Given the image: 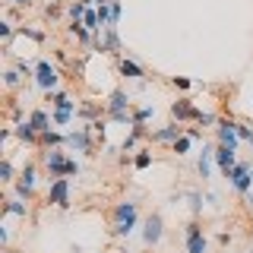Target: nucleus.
I'll return each mask as SVG.
<instances>
[{
	"instance_id": "22",
	"label": "nucleus",
	"mask_w": 253,
	"mask_h": 253,
	"mask_svg": "<svg viewBox=\"0 0 253 253\" xmlns=\"http://www.w3.org/2000/svg\"><path fill=\"white\" fill-rule=\"evenodd\" d=\"M187 149H190V136H181V139L174 143V152H177V155H184Z\"/></svg>"
},
{
	"instance_id": "25",
	"label": "nucleus",
	"mask_w": 253,
	"mask_h": 253,
	"mask_svg": "<svg viewBox=\"0 0 253 253\" xmlns=\"http://www.w3.org/2000/svg\"><path fill=\"white\" fill-rule=\"evenodd\" d=\"M174 85H177V89H190V79H187V76H177Z\"/></svg>"
},
{
	"instance_id": "19",
	"label": "nucleus",
	"mask_w": 253,
	"mask_h": 253,
	"mask_svg": "<svg viewBox=\"0 0 253 253\" xmlns=\"http://www.w3.org/2000/svg\"><path fill=\"white\" fill-rule=\"evenodd\" d=\"M133 165H136L139 171H143V168H149V165H152V155H149V152H139V155L133 158Z\"/></svg>"
},
{
	"instance_id": "12",
	"label": "nucleus",
	"mask_w": 253,
	"mask_h": 253,
	"mask_svg": "<svg viewBox=\"0 0 253 253\" xmlns=\"http://www.w3.org/2000/svg\"><path fill=\"white\" fill-rule=\"evenodd\" d=\"M215 158H218V165H222L225 174H228V171L237 165V162H234V149H228V146H218V149H215Z\"/></svg>"
},
{
	"instance_id": "20",
	"label": "nucleus",
	"mask_w": 253,
	"mask_h": 253,
	"mask_svg": "<svg viewBox=\"0 0 253 253\" xmlns=\"http://www.w3.org/2000/svg\"><path fill=\"white\" fill-rule=\"evenodd\" d=\"M6 212H13V215H25V206L19 203V199H10V203H6Z\"/></svg>"
},
{
	"instance_id": "5",
	"label": "nucleus",
	"mask_w": 253,
	"mask_h": 253,
	"mask_svg": "<svg viewBox=\"0 0 253 253\" xmlns=\"http://www.w3.org/2000/svg\"><path fill=\"white\" fill-rule=\"evenodd\" d=\"M171 114L177 117V124H181V121H199V124H203V117H206V114H199V111L193 108L190 102H174V108H171Z\"/></svg>"
},
{
	"instance_id": "10",
	"label": "nucleus",
	"mask_w": 253,
	"mask_h": 253,
	"mask_svg": "<svg viewBox=\"0 0 253 253\" xmlns=\"http://www.w3.org/2000/svg\"><path fill=\"white\" fill-rule=\"evenodd\" d=\"M218 139H222V146L234 149V146H237V124L222 121V124H218Z\"/></svg>"
},
{
	"instance_id": "2",
	"label": "nucleus",
	"mask_w": 253,
	"mask_h": 253,
	"mask_svg": "<svg viewBox=\"0 0 253 253\" xmlns=\"http://www.w3.org/2000/svg\"><path fill=\"white\" fill-rule=\"evenodd\" d=\"M44 162H48V168L54 171L57 177H63V174H76V171H79V165H76V162H66L63 152H48V155H44Z\"/></svg>"
},
{
	"instance_id": "15",
	"label": "nucleus",
	"mask_w": 253,
	"mask_h": 253,
	"mask_svg": "<svg viewBox=\"0 0 253 253\" xmlns=\"http://www.w3.org/2000/svg\"><path fill=\"white\" fill-rule=\"evenodd\" d=\"M121 73H124L126 79H139V76H143V66H139V63H133V61H126V57H124V61H121Z\"/></svg>"
},
{
	"instance_id": "27",
	"label": "nucleus",
	"mask_w": 253,
	"mask_h": 253,
	"mask_svg": "<svg viewBox=\"0 0 253 253\" xmlns=\"http://www.w3.org/2000/svg\"><path fill=\"white\" fill-rule=\"evenodd\" d=\"M16 83H19V73L10 70V73H6V85H16Z\"/></svg>"
},
{
	"instance_id": "26",
	"label": "nucleus",
	"mask_w": 253,
	"mask_h": 253,
	"mask_svg": "<svg viewBox=\"0 0 253 253\" xmlns=\"http://www.w3.org/2000/svg\"><path fill=\"white\" fill-rule=\"evenodd\" d=\"M54 121H57V124H70V114H66V111H57Z\"/></svg>"
},
{
	"instance_id": "13",
	"label": "nucleus",
	"mask_w": 253,
	"mask_h": 253,
	"mask_svg": "<svg viewBox=\"0 0 253 253\" xmlns=\"http://www.w3.org/2000/svg\"><path fill=\"white\" fill-rule=\"evenodd\" d=\"M66 146H73V149H79V152H89V133L85 130L70 133V136H66Z\"/></svg>"
},
{
	"instance_id": "7",
	"label": "nucleus",
	"mask_w": 253,
	"mask_h": 253,
	"mask_svg": "<svg viewBox=\"0 0 253 253\" xmlns=\"http://www.w3.org/2000/svg\"><path fill=\"white\" fill-rule=\"evenodd\" d=\"M111 117H114V121H126V111H130V98L124 95V92H114V95H111Z\"/></svg>"
},
{
	"instance_id": "21",
	"label": "nucleus",
	"mask_w": 253,
	"mask_h": 253,
	"mask_svg": "<svg viewBox=\"0 0 253 253\" xmlns=\"http://www.w3.org/2000/svg\"><path fill=\"white\" fill-rule=\"evenodd\" d=\"M19 136H22V139H35V126H32V124H19Z\"/></svg>"
},
{
	"instance_id": "6",
	"label": "nucleus",
	"mask_w": 253,
	"mask_h": 253,
	"mask_svg": "<svg viewBox=\"0 0 253 253\" xmlns=\"http://www.w3.org/2000/svg\"><path fill=\"white\" fill-rule=\"evenodd\" d=\"M228 177H231V184H234L241 193H247L250 190V184H253V177H250V168H244V165H234V168L228 171Z\"/></svg>"
},
{
	"instance_id": "18",
	"label": "nucleus",
	"mask_w": 253,
	"mask_h": 253,
	"mask_svg": "<svg viewBox=\"0 0 253 253\" xmlns=\"http://www.w3.org/2000/svg\"><path fill=\"white\" fill-rule=\"evenodd\" d=\"M209 162H212V152L203 149V155H199V174L203 177H209Z\"/></svg>"
},
{
	"instance_id": "3",
	"label": "nucleus",
	"mask_w": 253,
	"mask_h": 253,
	"mask_svg": "<svg viewBox=\"0 0 253 253\" xmlns=\"http://www.w3.org/2000/svg\"><path fill=\"white\" fill-rule=\"evenodd\" d=\"M35 83H38V89H44V92H51L57 85V70L51 66L48 61H42L35 66Z\"/></svg>"
},
{
	"instance_id": "29",
	"label": "nucleus",
	"mask_w": 253,
	"mask_h": 253,
	"mask_svg": "<svg viewBox=\"0 0 253 253\" xmlns=\"http://www.w3.org/2000/svg\"><path fill=\"white\" fill-rule=\"evenodd\" d=\"M13 3H19V6H29V3H32V0H13Z\"/></svg>"
},
{
	"instance_id": "23",
	"label": "nucleus",
	"mask_w": 253,
	"mask_h": 253,
	"mask_svg": "<svg viewBox=\"0 0 253 253\" xmlns=\"http://www.w3.org/2000/svg\"><path fill=\"white\" fill-rule=\"evenodd\" d=\"M0 174H3V181H10V177H13V165L3 162V165H0Z\"/></svg>"
},
{
	"instance_id": "9",
	"label": "nucleus",
	"mask_w": 253,
	"mask_h": 253,
	"mask_svg": "<svg viewBox=\"0 0 253 253\" xmlns=\"http://www.w3.org/2000/svg\"><path fill=\"white\" fill-rule=\"evenodd\" d=\"M143 241L146 244H158V241H162V215H149L146 231H143Z\"/></svg>"
},
{
	"instance_id": "24",
	"label": "nucleus",
	"mask_w": 253,
	"mask_h": 253,
	"mask_svg": "<svg viewBox=\"0 0 253 253\" xmlns=\"http://www.w3.org/2000/svg\"><path fill=\"white\" fill-rule=\"evenodd\" d=\"M44 139H48V143H54V146H57V143H63V136H61V133H51V130L44 133Z\"/></svg>"
},
{
	"instance_id": "4",
	"label": "nucleus",
	"mask_w": 253,
	"mask_h": 253,
	"mask_svg": "<svg viewBox=\"0 0 253 253\" xmlns=\"http://www.w3.org/2000/svg\"><path fill=\"white\" fill-rule=\"evenodd\" d=\"M48 199L54 206H70V184H66V177H57L54 184H51V193H48Z\"/></svg>"
},
{
	"instance_id": "14",
	"label": "nucleus",
	"mask_w": 253,
	"mask_h": 253,
	"mask_svg": "<svg viewBox=\"0 0 253 253\" xmlns=\"http://www.w3.org/2000/svg\"><path fill=\"white\" fill-rule=\"evenodd\" d=\"M181 133H184L181 124H171V126H165V130H158L155 139H165V143H168V139H174V143H177V139H181Z\"/></svg>"
},
{
	"instance_id": "11",
	"label": "nucleus",
	"mask_w": 253,
	"mask_h": 253,
	"mask_svg": "<svg viewBox=\"0 0 253 253\" xmlns=\"http://www.w3.org/2000/svg\"><path fill=\"white\" fill-rule=\"evenodd\" d=\"M32 187H35V168H32V165H25V168H22V177H19V184H16V190H19V196H29Z\"/></svg>"
},
{
	"instance_id": "1",
	"label": "nucleus",
	"mask_w": 253,
	"mask_h": 253,
	"mask_svg": "<svg viewBox=\"0 0 253 253\" xmlns=\"http://www.w3.org/2000/svg\"><path fill=\"white\" fill-rule=\"evenodd\" d=\"M114 218H117V225H114L117 234H130L133 225H136V203H121L117 212H114Z\"/></svg>"
},
{
	"instance_id": "8",
	"label": "nucleus",
	"mask_w": 253,
	"mask_h": 253,
	"mask_svg": "<svg viewBox=\"0 0 253 253\" xmlns=\"http://www.w3.org/2000/svg\"><path fill=\"white\" fill-rule=\"evenodd\" d=\"M187 253H206V237L199 225H187Z\"/></svg>"
},
{
	"instance_id": "16",
	"label": "nucleus",
	"mask_w": 253,
	"mask_h": 253,
	"mask_svg": "<svg viewBox=\"0 0 253 253\" xmlns=\"http://www.w3.org/2000/svg\"><path fill=\"white\" fill-rule=\"evenodd\" d=\"M29 124L35 126V133H48V114H44V111H35Z\"/></svg>"
},
{
	"instance_id": "30",
	"label": "nucleus",
	"mask_w": 253,
	"mask_h": 253,
	"mask_svg": "<svg viewBox=\"0 0 253 253\" xmlns=\"http://www.w3.org/2000/svg\"><path fill=\"white\" fill-rule=\"evenodd\" d=\"M250 177H253V168H250Z\"/></svg>"
},
{
	"instance_id": "17",
	"label": "nucleus",
	"mask_w": 253,
	"mask_h": 253,
	"mask_svg": "<svg viewBox=\"0 0 253 253\" xmlns=\"http://www.w3.org/2000/svg\"><path fill=\"white\" fill-rule=\"evenodd\" d=\"M54 105H57V111H66V114H73V108H76V102H70L61 92H54Z\"/></svg>"
},
{
	"instance_id": "28",
	"label": "nucleus",
	"mask_w": 253,
	"mask_h": 253,
	"mask_svg": "<svg viewBox=\"0 0 253 253\" xmlns=\"http://www.w3.org/2000/svg\"><path fill=\"white\" fill-rule=\"evenodd\" d=\"M25 35H29V38H35V42H42V38H44L42 32H35V29H25Z\"/></svg>"
}]
</instances>
